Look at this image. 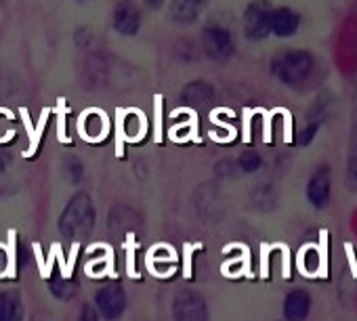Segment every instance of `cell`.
I'll list each match as a JSON object with an SVG mask.
<instances>
[{"label": "cell", "mask_w": 357, "mask_h": 321, "mask_svg": "<svg viewBox=\"0 0 357 321\" xmlns=\"http://www.w3.org/2000/svg\"><path fill=\"white\" fill-rule=\"evenodd\" d=\"M271 5L267 0H255L244 13V32L250 40H263L271 32Z\"/></svg>", "instance_id": "cell-3"}, {"label": "cell", "mask_w": 357, "mask_h": 321, "mask_svg": "<svg viewBox=\"0 0 357 321\" xmlns=\"http://www.w3.org/2000/svg\"><path fill=\"white\" fill-rule=\"evenodd\" d=\"M204 7H206V0H172L170 3V19L174 24L190 26L200 17Z\"/></svg>", "instance_id": "cell-10"}, {"label": "cell", "mask_w": 357, "mask_h": 321, "mask_svg": "<svg viewBox=\"0 0 357 321\" xmlns=\"http://www.w3.org/2000/svg\"><path fill=\"white\" fill-rule=\"evenodd\" d=\"M174 321H206V304L198 292H178L172 304Z\"/></svg>", "instance_id": "cell-6"}, {"label": "cell", "mask_w": 357, "mask_h": 321, "mask_svg": "<svg viewBox=\"0 0 357 321\" xmlns=\"http://www.w3.org/2000/svg\"><path fill=\"white\" fill-rule=\"evenodd\" d=\"M114 28L118 34L135 36L141 28V11L132 0H122L114 9Z\"/></svg>", "instance_id": "cell-8"}, {"label": "cell", "mask_w": 357, "mask_h": 321, "mask_svg": "<svg viewBox=\"0 0 357 321\" xmlns=\"http://www.w3.org/2000/svg\"><path fill=\"white\" fill-rule=\"evenodd\" d=\"M164 3H166V0H145V5H147L149 9H160Z\"/></svg>", "instance_id": "cell-21"}, {"label": "cell", "mask_w": 357, "mask_h": 321, "mask_svg": "<svg viewBox=\"0 0 357 321\" xmlns=\"http://www.w3.org/2000/svg\"><path fill=\"white\" fill-rule=\"evenodd\" d=\"M311 313V294L303 288L290 290L284 298L286 321H305Z\"/></svg>", "instance_id": "cell-9"}, {"label": "cell", "mask_w": 357, "mask_h": 321, "mask_svg": "<svg viewBox=\"0 0 357 321\" xmlns=\"http://www.w3.org/2000/svg\"><path fill=\"white\" fill-rule=\"evenodd\" d=\"M7 273H13L11 271V260L7 256L5 246H0V275H7Z\"/></svg>", "instance_id": "cell-19"}, {"label": "cell", "mask_w": 357, "mask_h": 321, "mask_svg": "<svg viewBox=\"0 0 357 321\" xmlns=\"http://www.w3.org/2000/svg\"><path fill=\"white\" fill-rule=\"evenodd\" d=\"M204 53L215 61H227L234 55V38L231 32L223 26H206L202 32Z\"/></svg>", "instance_id": "cell-4"}, {"label": "cell", "mask_w": 357, "mask_h": 321, "mask_svg": "<svg viewBox=\"0 0 357 321\" xmlns=\"http://www.w3.org/2000/svg\"><path fill=\"white\" fill-rule=\"evenodd\" d=\"M332 194V171L319 166L307 183V200L313 208H326Z\"/></svg>", "instance_id": "cell-7"}, {"label": "cell", "mask_w": 357, "mask_h": 321, "mask_svg": "<svg viewBox=\"0 0 357 321\" xmlns=\"http://www.w3.org/2000/svg\"><path fill=\"white\" fill-rule=\"evenodd\" d=\"M22 319H24L22 296L13 290L0 294V321H22Z\"/></svg>", "instance_id": "cell-12"}, {"label": "cell", "mask_w": 357, "mask_h": 321, "mask_svg": "<svg viewBox=\"0 0 357 321\" xmlns=\"http://www.w3.org/2000/svg\"><path fill=\"white\" fill-rule=\"evenodd\" d=\"M313 70V57L307 51H288L273 63V74L284 84H298L303 82Z\"/></svg>", "instance_id": "cell-2"}, {"label": "cell", "mask_w": 357, "mask_h": 321, "mask_svg": "<svg viewBox=\"0 0 357 321\" xmlns=\"http://www.w3.org/2000/svg\"><path fill=\"white\" fill-rule=\"evenodd\" d=\"M349 187L357 191V99H355V118H353V134H351V151H349Z\"/></svg>", "instance_id": "cell-14"}, {"label": "cell", "mask_w": 357, "mask_h": 321, "mask_svg": "<svg viewBox=\"0 0 357 321\" xmlns=\"http://www.w3.org/2000/svg\"><path fill=\"white\" fill-rule=\"evenodd\" d=\"M298 13H294L292 9L288 7H280V9H273L271 11V32L275 36H292L296 30H298Z\"/></svg>", "instance_id": "cell-11"}, {"label": "cell", "mask_w": 357, "mask_h": 321, "mask_svg": "<svg viewBox=\"0 0 357 321\" xmlns=\"http://www.w3.org/2000/svg\"><path fill=\"white\" fill-rule=\"evenodd\" d=\"M181 97H183V101H188V103H192V105H204V103L213 101L215 91H213V86H211L208 82L196 80V82H192V84H188V86L183 88Z\"/></svg>", "instance_id": "cell-13"}, {"label": "cell", "mask_w": 357, "mask_h": 321, "mask_svg": "<svg viewBox=\"0 0 357 321\" xmlns=\"http://www.w3.org/2000/svg\"><path fill=\"white\" fill-rule=\"evenodd\" d=\"M95 304H97V313L103 319H118L124 313L126 306V292L120 283H107L103 288L97 290L95 294Z\"/></svg>", "instance_id": "cell-5"}, {"label": "cell", "mask_w": 357, "mask_h": 321, "mask_svg": "<svg viewBox=\"0 0 357 321\" xmlns=\"http://www.w3.org/2000/svg\"><path fill=\"white\" fill-rule=\"evenodd\" d=\"M317 128H319V122H313V124H309V126H305L298 134H296V143L298 145H309L313 139H315V134H317Z\"/></svg>", "instance_id": "cell-18"}, {"label": "cell", "mask_w": 357, "mask_h": 321, "mask_svg": "<svg viewBox=\"0 0 357 321\" xmlns=\"http://www.w3.org/2000/svg\"><path fill=\"white\" fill-rule=\"evenodd\" d=\"M78 321H99V315L95 313V308H93V306L84 304V306H82V311H80V319H78Z\"/></svg>", "instance_id": "cell-20"}, {"label": "cell", "mask_w": 357, "mask_h": 321, "mask_svg": "<svg viewBox=\"0 0 357 321\" xmlns=\"http://www.w3.org/2000/svg\"><path fill=\"white\" fill-rule=\"evenodd\" d=\"M51 292L66 300V298H70V296L76 292V285L70 281V277H63V279H55V281H51Z\"/></svg>", "instance_id": "cell-17"}, {"label": "cell", "mask_w": 357, "mask_h": 321, "mask_svg": "<svg viewBox=\"0 0 357 321\" xmlns=\"http://www.w3.org/2000/svg\"><path fill=\"white\" fill-rule=\"evenodd\" d=\"M238 164H240V169H242L244 173H255V171L261 169V155H259L255 149H248V151H244V153L240 155Z\"/></svg>", "instance_id": "cell-16"}, {"label": "cell", "mask_w": 357, "mask_h": 321, "mask_svg": "<svg viewBox=\"0 0 357 321\" xmlns=\"http://www.w3.org/2000/svg\"><path fill=\"white\" fill-rule=\"evenodd\" d=\"M84 130H82V134L84 136H91V139H97L101 132H105V120H101L97 113H91V116H86L84 118Z\"/></svg>", "instance_id": "cell-15"}, {"label": "cell", "mask_w": 357, "mask_h": 321, "mask_svg": "<svg viewBox=\"0 0 357 321\" xmlns=\"http://www.w3.org/2000/svg\"><path fill=\"white\" fill-rule=\"evenodd\" d=\"M93 204L91 198L86 194H78L63 210L61 221H59V229L63 235L74 237V235H82L89 233L93 227Z\"/></svg>", "instance_id": "cell-1"}]
</instances>
